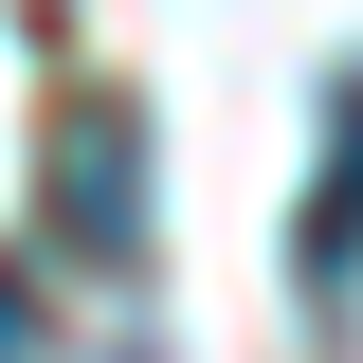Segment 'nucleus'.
Here are the masks:
<instances>
[{
  "label": "nucleus",
  "instance_id": "nucleus-1",
  "mask_svg": "<svg viewBox=\"0 0 363 363\" xmlns=\"http://www.w3.org/2000/svg\"><path fill=\"white\" fill-rule=\"evenodd\" d=\"M55 218H73V255H109V272L145 255V109L128 91H91L73 128H55Z\"/></svg>",
  "mask_w": 363,
  "mask_h": 363
},
{
  "label": "nucleus",
  "instance_id": "nucleus-2",
  "mask_svg": "<svg viewBox=\"0 0 363 363\" xmlns=\"http://www.w3.org/2000/svg\"><path fill=\"white\" fill-rule=\"evenodd\" d=\"M291 291L309 309L363 291V73H327V182H309V236H291Z\"/></svg>",
  "mask_w": 363,
  "mask_h": 363
},
{
  "label": "nucleus",
  "instance_id": "nucleus-3",
  "mask_svg": "<svg viewBox=\"0 0 363 363\" xmlns=\"http://www.w3.org/2000/svg\"><path fill=\"white\" fill-rule=\"evenodd\" d=\"M0 363H37V291H18V272H0Z\"/></svg>",
  "mask_w": 363,
  "mask_h": 363
}]
</instances>
